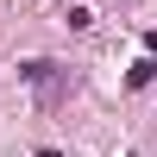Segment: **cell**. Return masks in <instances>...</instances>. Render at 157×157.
<instances>
[{
	"label": "cell",
	"instance_id": "6da1fadb",
	"mask_svg": "<svg viewBox=\"0 0 157 157\" xmlns=\"http://www.w3.org/2000/svg\"><path fill=\"white\" fill-rule=\"evenodd\" d=\"M19 82H32L38 94H44V107H57V101L69 94V69H63V63H50V57H32V63H19Z\"/></svg>",
	"mask_w": 157,
	"mask_h": 157
},
{
	"label": "cell",
	"instance_id": "7a4b0ae2",
	"mask_svg": "<svg viewBox=\"0 0 157 157\" xmlns=\"http://www.w3.org/2000/svg\"><path fill=\"white\" fill-rule=\"evenodd\" d=\"M151 75H157V57H145V63H132V75H126V82H132V88H145Z\"/></svg>",
	"mask_w": 157,
	"mask_h": 157
}]
</instances>
